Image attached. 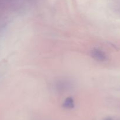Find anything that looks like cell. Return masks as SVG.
Masks as SVG:
<instances>
[{"label": "cell", "instance_id": "obj_2", "mask_svg": "<svg viewBox=\"0 0 120 120\" xmlns=\"http://www.w3.org/2000/svg\"><path fill=\"white\" fill-rule=\"evenodd\" d=\"M91 55L94 60L98 61H104L107 60L106 54L98 48H94L91 51Z\"/></svg>", "mask_w": 120, "mask_h": 120}, {"label": "cell", "instance_id": "obj_1", "mask_svg": "<svg viewBox=\"0 0 120 120\" xmlns=\"http://www.w3.org/2000/svg\"><path fill=\"white\" fill-rule=\"evenodd\" d=\"M55 85L57 90L60 92H63L71 89L72 87V83L69 80H62L57 81Z\"/></svg>", "mask_w": 120, "mask_h": 120}, {"label": "cell", "instance_id": "obj_4", "mask_svg": "<svg viewBox=\"0 0 120 120\" xmlns=\"http://www.w3.org/2000/svg\"><path fill=\"white\" fill-rule=\"evenodd\" d=\"M104 120H112V118L108 117V118H105V119H104Z\"/></svg>", "mask_w": 120, "mask_h": 120}, {"label": "cell", "instance_id": "obj_3", "mask_svg": "<svg viewBox=\"0 0 120 120\" xmlns=\"http://www.w3.org/2000/svg\"><path fill=\"white\" fill-rule=\"evenodd\" d=\"M62 106L66 109H73L75 107V101L73 98L71 96H69L66 98L65 100L63 101Z\"/></svg>", "mask_w": 120, "mask_h": 120}]
</instances>
